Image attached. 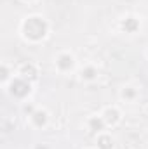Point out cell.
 Returning <instances> with one entry per match:
<instances>
[{
    "label": "cell",
    "instance_id": "cell-1",
    "mask_svg": "<svg viewBox=\"0 0 148 149\" xmlns=\"http://www.w3.org/2000/svg\"><path fill=\"white\" fill-rule=\"evenodd\" d=\"M25 30H26V35H30L32 38H40V37H44L45 24H44L40 19L33 17V19H30V21L25 24Z\"/></svg>",
    "mask_w": 148,
    "mask_h": 149
},
{
    "label": "cell",
    "instance_id": "cell-2",
    "mask_svg": "<svg viewBox=\"0 0 148 149\" xmlns=\"http://www.w3.org/2000/svg\"><path fill=\"white\" fill-rule=\"evenodd\" d=\"M59 66H61V68H68V66H72V57L63 56V57L59 59Z\"/></svg>",
    "mask_w": 148,
    "mask_h": 149
},
{
    "label": "cell",
    "instance_id": "cell-3",
    "mask_svg": "<svg viewBox=\"0 0 148 149\" xmlns=\"http://www.w3.org/2000/svg\"><path fill=\"white\" fill-rule=\"evenodd\" d=\"M101 148L103 149L110 148V139H108V137H103V139H101Z\"/></svg>",
    "mask_w": 148,
    "mask_h": 149
}]
</instances>
